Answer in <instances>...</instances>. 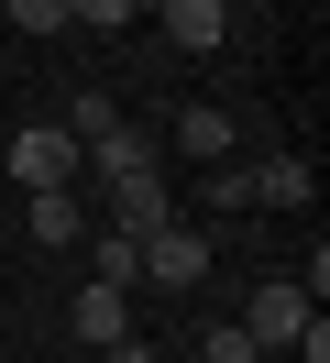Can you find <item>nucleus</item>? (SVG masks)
<instances>
[{"label": "nucleus", "mask_w": 330, "mask_h": 363, "mask_svg": "<svg viewBox=\"0 0 330 363\" xmlns=\"http://www.w3.org/2000/svg\"><path fill=\"white\" fill-rule=\"evenodd\" d=\"M165 45L176 55H220L231 45V0H165Z\"/></svg>", "instance_id": "423d86ee"}, {"label": "nucleus", "mask_w": 330, "mask_h": 363, "mask_svg": "<svg viewBox=\"0 0 330 363\" xmlns=\"http://www.w3.org/2000/svg\"><path fill=\"white\" fill-rule=\"evenodd\" d=\"M99 363H154V341H143V330H121V341H110Z\"/></svg>", "instance_id": "dca6fc26"}, {"label": "nucleus", "mask_w": 330, "mask_h": 363, "mask_svg": "<svg viewBox=\"0 0 330 363\" xmlns=\"http://www.w3.org/2000/svg\"><path fill=\"white\" fill-rule=\"evenodd\" d=\"M11 177H22V187H77L88 155H77L66 121H22V133H11Z\"/></svg>", "instance_id": "f257e3e1"}, {"label": "nucleus", "mask_w": 330, "mask_h": 363, "mask_svg": "<svg viewBox=\"0 0 330 363\" xmlns=\"http://www.w3.org/2000/svg\"><path fill=\"white\" fill-rule=\"evenodd\" d=\"M22 220H33V242H44V253H77V242H88L77 187H33V209H22Z\"/></svg>", "instance_id": "1a4fd4ad"}, {"label": "nucleus", "mask_w": 330, "mask_h": 363, "mask_svg": "<svg viewBox=\"0 0 330 363\" xmlns=\"http://www.w3.org/2000/svg\"><path fill=\"white\" fill-rule=\"evenodd\" d=\"M88 177H99V187H121V177H154V133H143V121H110V133L88 143Z\"/></svg>", "instance_id": "0eeeda50"}, {"label": "nucleus", "mask_w": 330, "mask_h": 363, "mask_svg": "<svg viewBox=\"0 0 330 363\" xmlns=\"http://www.w3.org/2000/svg\"><path fill=\"white\" fill-rule=\"evenodd\" d=\"M0 11H11L22 33H66V23H77V11H66V0H0Z\"/></svg>", "instance_id": "ddd939ff"}, {"label": "nucleus", "mask_w": 330, "mask_h": 363, "mask_svg": "<svg viewBox=\"0 0 330 363\" xmlns=\"http://www.w3.org/2000/svg\"><path fill=\"white\" fill-rule=\"evenodd\" d=\"M209 363H264V352H253V330L231 319V330H209Z\"/></svg>", "instance_id": "2eb2a0df"}, {"label": "nucleus", "mask_w": 330, "mask_h": 363, "mask_svg": "<svg viewBox=\"0 0 330 363\" xmlns=\"http://www.w3.org/2000/svg\"><path fill=\"white\" fill-rule=\"evenodd\" d=\"M165 143H176V155H198V165H231V111H220V99H176Z\"/></svg>", "instance_id": "20e7f679"}, {"label": "nucleus", "mask_w": 330, "mask_h": 363, "mask_svg": "<svg viewBox=\"0 0 330 363\" xmlns=\"http://www.w3.org/2000/svg\"><path fill=\"white\" fill-rule=\"evenodd\" d=\"M165 220H176L165 177H121V187H110V231H132V242H143V231H165Z\"/></svg>", "instance_id": "9d476101"}, {"label": "nucleus", "mask_w": 330, "mask_h": 363, "mask_svg": "<svg viewBox=\"0 0 330 363\" xmlns=\"http://www.w3.org/2000/svg\"><path fill=\"white\" fill-rule=\"evenodd\" d=\"M66 330H77L88 352H110V341L132 330V286H77V308H66Z\"/></svg>", "instance_id": "6e6552de"}, {"label": "nucleus", "mask_w": 330, "mask_h": 363, "mask_svg": "<svg viewBox=\"0 0 330 363\" xmlns=\"http://www.w3.org/2000/svg\"><path fill=\"white\" fill-rule=\"evenodd\" d=\"M110 121H121V99H110V89H77V99H66V133H77V155L110 133Z\"/></svg>", "instance_id": "f8f14e48"}, {"label": "nucleus", "mask_w": 330, "mask_h": 363, "mask_svg": "<svg viewBox=\"0 0 330 363\" xmlns=\"http://www.w3.org/2000/svg\"><path fill=\"white\" fill-rule=\"evenodd\" d=\"M319 199V177H308L297 155H264V165H242V209H308Z\"/></svg>", "instance_id": "39448f33"}, {"label": "nucleus", "mask_w": 330, "mask_h": 363, "mask_svg": "<svg viewBox=\"0 0 330 363\" xmlns=\"http://www.w3.org/2000/svg\"><path fill=\"white\" fill-rule=\"evenodd\" d=\"M77 23H99V33H132V0H66Z\"/></svg>", "instance_id": "4468645a"}, {"label": "nucleus", "mask_w": 330, "mask_h": 363, "mask_svg": "<svg viewBox=\"0 0 330 363\" xmlns=\"http://www.w3.org/2000/svg\"><path fill=\"white\" fill-rule=\"evenodd\" d=\"M88 286H132V275H143V242H132V231H88Z\"/></svg>", "instance_id": "9b49d317"}, {"label": "nucleus", "mask_w": 330, "mask_h": 363, "mask_svg": "<svg viewBox=\"0 0 330 363\" xmlns=\"http://www.w3.org/2000/svg\"><path fill=\"white\" fill-rule=\"evenodd\" d=\"M198 275H209V231H187V220L143 231V286H198Z\"/></svg>", "instance_id": "7ed1b4c3"}, {"label": "nucleus", "mask_w": 330, "mask_h": 363, "mask_svg": "<svg viewBox=\"0 0 330 363\" xmlns=\"http://www.w3.org/2000/svg\"><path fill=\"white\" fill-rule=\"evenodd\" d=\"M242 330H253V352H286V341L308 330V286H297V275H264L253 308H242Z\"/></svg>", "instance_id": "f03ea898"}]
</instances>
